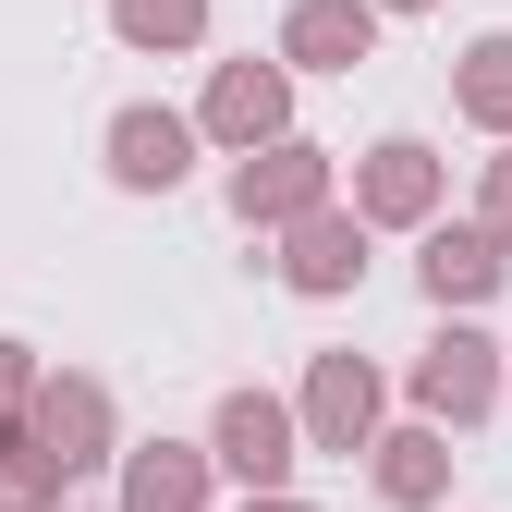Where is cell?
I'll use <instances>...</instances> for the list:
<instances>
[{"mask_svg":"<svg viewBox=\"0 0 512 512\" xmlns=\"http://www.w3.org/2000/svg\"><path fill=\"white\" fill-rule=\"evenodd\" d=\"M281 439H293L281 403H232V415H220V464H232V476H281V464H293Z\"/></svg>","mask_w":512,"mask_h":512,"instance_id":"cell-1","label":"cell"},{"mask_svg":"<svg viewBox=\"0 0 512 512\" xmlns=\"http://www.w3.org/2000/svg\"><path fill=\"white\" fill-rule=\"evenodd\" d=\"M110 147H122V183H171V171H183V122L135 110V122H122V135H110Z\"/></svg>","mask_w":512,"mask_h":512,"instance_id":"cell-2","label":"cell"},{"mask_svg":"<svg viewBox=\"0 0 512 512\" xmlns=\"http://www.w3.org/2000/svg\"><path fill=\"white\" fill-rule=\"evenodd\" d=\"M293 49L305 61H342V49H366V13H354V0H305V13H293Z\"/></svg>","mask_w":512,"mask_h":512,"instance_id":"cell-3","label":"cell"},{"mask_svg":"<svg viewBox=\"0 0 512 512\" xmlns=\"http://www.w3.org/2000/svg\"><path fill=\"white\" fill-rule=\"evenodd\" d=\"M427 281H439V293H488V281H500V256H488V232H439V256H427Z\"/></svg>","mask_w":512,"mask_h":512,"instance_id":"cell-4","label":"cell"},{"mask_svg":"<svg viewBox=\"0 0 512 512\" xmlns=\"http://www.w3.org/2000/svg\"><path fill=\"white\" fill-rule=\"evenodd\" d=\"M476 354H488V342H439V354H427V403H452V415L488 403V366H476Z\"/></svg>","mask_w":512,"mask_h":512,"instance_id":"cell-5","label":"cell"},{"mask_svg":"<svg viewBox=\"0 0 512 512\" xmlns=\"http://www.w3.org/2000/svg\"><path fill=\"white\" fill-rule=\"evenodd\" d=\"M269 110H281V86H269V74H232V86H220V122H232V135H256Z\"/></svg>","mask_w":512,"mask_h":512,"instance_id":"cell-6","label":"cell"},{"mask_svg":"<svg viewBox=\"0 0 512 512\" xmlns=\"http://www.w3.org/2000/svg\"><path fill=\"white\" fill-rule=\"evenodd\" d=\"M196 500V464H135V512H183Z\"/></svg>","mask_w":512,"mask_h":512,"instance_id":"cell-7","label":"cell"},{"mask_svg":"<svg viewBox=\"0 0 512 512\" xmlns=\"http://www.w3.org/2000/svg\"><path fill=\"white\" fill-rule=\"evenodd\" d=\"M317 415H330V427H366V378L330 366V378H317Z\"/></svg>","mask_w":512,"mask_h":512,"instance_id":"cell-8","label":"cell"},{"mask_svg":"<svg viewBox=\"0 0 512 512\" xmlns=\"http://www.w3.org/2000/svg\"><path fill=\"white\" fill-rule=\"evenodd\" d=\"M122 25H135V37H183V25H196V0H122Z\"/></svg>","mask_w":512,"mask_h":512,"instance_id":"cell-9","label":"cell"},{"mask_svg":"<svg viewBox=\"0 0 512 512\" xmlns=\"http://www.w3.org/2000/svg\"><path fill=\"white\" fill-rule=\"evenodd\" d=\"M476 110H512V49H476Z\"/></svg>","mask_w":512,"mask_h":512,"instance_id":"cell-10","label":"cell"},{"mask_svg":"<svg viewBox=\"0 0 512 512\" xmlns=\"http://www.w3.org/2000/svg\"><path fill=\"white\" fill-rule=\"evenodd\" d=\"M500 220H512V183H500Z\"/></svg>","mask_w":512,"mask_h":512,"instance_id":"cell-11","label":"cell"}]
</instances>
